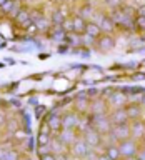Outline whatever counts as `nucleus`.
I'll return each instance as SVG.
<instances>
[{
    "instance_id": "f3484780",
    "label": "nucleus",
    "mask_w": 145,
    "mask_h": 160,
    "mask_svg": "<svg viewBox=\"0 0 145 160\" xmlns=\"http://www.w3.org/2000/svg\"><path fill=\"white\" fill-rule=\"evenodd\" d=\"M123 93H112L110 95V103L115 105V108H120V105L123 103Z\"/></svg>"
},
{
    "instance_id": "7c9ffc66",
    "label": "nucleus",
    "mask_w": 145,
    "mask_h": 160,
    "mask_svg": "<svg viewBox=\"0 0 145 160\" xmlns=\"http://www.w3.org/2000/svg\"><path fill=\"white\" fill-rule=\"evenodd\" d=\"M18 160H30V158H28V157H20Z\"/></svg>"
},
{
    "instance_id": "9d476101",
    "label": "nucleus",
    "mask_w": 145,
    "mask_h": 160,
    "mask_svg": "<svg viewBox=\"0 0 145 160\" xmlns=\"http://www.w3.org/2000/svg\"><path fill=\"white\" fill-rule=\"evenodd\" d=\"M77 125H78V120H77V115L75 113H67L62 118V128H73Z\"/></svg>"
},
{
    "instance_id": "2eb2a0df",
    "label": "nucleus",
    "mask_w": 145,
    "mask_h": 160,
    "mask_svg": "<svg viewBox=\"0 0 145 160\" xmlns=\"http://www.w3.org/2000/svg\"><path fill=\"white\" fill-rule=\"evenodd\" d=\"M85 33L88 35V37H98L100 35V28L97 23H87V27H85Z\"/></svg>"
},
{
    "instance_id": "ddd939ff",
    "label": "nucleus",
    "mask_w": 145,
    "mask_h": 160,
    "mask_svg": "<svg viewBox=\"0 0 145 160\" xmlns=\"http://www.w3.org/2000/svg\"><path fill=\"white\" fill-rule=\"evenodd\" d=\"M105 155L110 158V160H118L122 155H120V150H118V145H108L105 148Z\"/></svg>"
},
{
    "instance_id": "b1692460",
    "label": "nucleus",
    "mask_w": 145,
    "mask_h": 160,
    "mask_svg": "<svg viewBox=\"0 0 145 160\" xmlns=\"http://www.w3.org/2000/svg\"><path fill=\"white\" fill-rule=\"evenodd\" d=\"M63 30L65 32H73V23L72 22H63Z\"/></svg>"
},
{
    "instance_id": "a878e982",
    "label": "nucleus",
    "mask_w": 145,
    "mask_h": 160,
    "mask_svg": "<svg viewBox=\"0 0 145 160\" xmlns=\"http://www.w3.org/2000/svg\"><path fill=\"white\" fill-rule=\"evenodd\" d=\"M137 13H138V17H145V5H140Z\"/></svg>"
},
{
    "instance_id": "cd10ccee",
    "label": "nucleus",
    "mask_w": 145,
    "mask_h": 160,
    "mask_svg": "<svg viewBox=\"0 0 145 160\" xmlns=\"http://www.w3.org/2000/svg\"><path fill=\"white\" fill-rule=\"evenodd\" d=\"M97 160H110V158L105 153H102V155H98V157H97Z\"/></svg>"
},
{
    "instance_id": "5701e85b",
    "label": "nucleus",
    "mask_w": 145,
    "mask_h": 160,
    "mask_svg": "<svg viewBox=\"0 0 145 160\" xmlns=\"http://www.w3.org/2000/svg\"><path fill=\"white\" fill-rule=\"evenodd\" d=\"M135 25H137L140 30H145V17H137V20H135Z\"/></svg>"
},
{
    "instance_id": "f03ea898",
    "label": "nucleus",
    "mask_w": 145,
    "mask_h": 160,
    "mask_svg": "<svg viewBox=\"0 0 145 160\" xmlns=\"http://www.w3.org/2000/svg\"><path fill=\"white\" fill-rule=\"evenodd\" d=\"M93 128L98 133H105L110 130V118L105 113H95L93 115Z\"/></svg>"
},
{
    "instance_id": "dca6fc26",
    "label": "nucleus",
    "mask_w": 145,
    "mask_h": 160,
    "mask_svg": "<svg viewBox=\"0 0 145 160\" xmlns=\"http://www.w3.org/2000/svg\"><path fill=\"white\" fill-rule=\"evenodd\" d=\"M125 112H127V117H128V120H130V118L137 120V118L140 117V108L137 107V105H130V107L125 108Z\"/></svg>"
},
{
    "instance_id": "a211bd4d",
    "label": "nucleus",
    "mask_w": 145,
    "mask_h": 160,
    "mask_svg": "<svg viewBox=\"0 0 145 160\" xmlns=\"http://www.w3.org/2000/svg\"><path fill=\"white\" fill-rule=\"evenodd\" d=\"M15 20H17L18 23H23V25H27L28 23V20H30V15L27 13V12H18L17 15H15Z\"/></svg>"
},
{
    "instance_id": "1a4fd4ad",
    "label": "nucleus",
    "mask_w": 145,
    "mask_h": 160,
    "mask_svg": "<svg viewBox=\"0 0 145 160\" xmlns=\"http://www.w3.org/2000/svg\"><path fill=\"white\" fill-rule=\"evenodd\" d=\"M130 135H133V137H143L145 135V123L140 122V120H133L132 127H130Z\"/></svg>"
},
{
    "instance_id": "7ed1b4c3",
    "label": "nucleus",
    "mask_w": 145,
    "mask_h": 160,
    "mask_svg": "<svg viewBox=\"0 0 145 160\" xmlns=\"http://www.w3.org/2000/svg\"><path fill=\"white\" fill-rule=\"evenodd\" d=\"M83 140L87 142L88 147L92 148V147H98L100 142H102V137H100V133L93 127H87L83 130Z\"/></svg>"
},
{
    "instance_id": "f257e3e1",
    "label": "nucleus",
    "mask_w": 145,
    "mask_h": 160,
    "mask_svg": "<svg viewBox=\"0 0 145 160\" xmlns=\"http://www.w3.org/2000/svg\"><path fill=\"white\" fill-rule=\"evenodd\" d=\"M118 150H120V155L122 157H135L138 153V147H137V142L132 138H125L118 143Z\"/></svg>"
},
{
    "instance_id": "9b49d317",
    "label": "nucleus",
    "mask_w": 145,
    "mask_h": 160,
    "mask_svg": "<svg viewBox=\"0 0 145 160\" xmlns=\"http://www.w3.org/2000/svg\"><path fill=\"white\" fill-rule=\"evenodd\" d=\"M98 25V28H100V32H112L113 27H115V22L112 18H107V17H103V18H100V22L97 23Z\"/></svg>"
},
{
    "instance_id": "20e7f679",
    "label": "nucleus",
    "mask_w": 145,
    "mask_h": 160,
    "mask_svg": "<svg viewBox=\"0 0 145 160\" xmlns=\"http://www.w3.org/2000/svg\"><path fill=\"white\" fill-rule=\"evenodd\" d=\"M110 133H112V138L117 140V142H122L125 138H130V127L127 123H122V125H113L110 128Z\"/></svg>"
},
{
    "instance_id": "f8f14e48",
    "label": "nucleus",
    "mask_w": 145,
    "mask_h": 160,
    "mask_svg": "<svg viewBox=\"0 0 145 160\" xmlns=\"http://www.w3.org/2000/svg\"><path fill=\"white\" fill-rule=\"evenodd\" d=\"M73 23V32L75 33H85V27H87V23H85L83 17H75L72 20Z\"/></svg>"
},
{
    "instance_id": "c756f323",
    "label": "nucleus",
    "mask_w": 145,
    "mask_h": 160,
    "mask_svg": "<svg viewBox=\"0 0 145 160\" xmlns=\"http://www.w3.org/2000/svg\"><path fill=\"white\" fill-rule=\"evenodd\" d=\"M123 160H137V158H133V157H125Z\"/></svg>"
},
{
    "instance_id": "4468645a",
    "label": "nucleus",
    "mask_w": 145,
    "mask_h": 160,
    "mask_svg": "<svg viewBox=\"0 0 145 160\" xmlns=\"http://www.w3.org/2000/svg\"><path fill=\"white\" fill-rule=\"evenodd\" d=\"M48 143H50V133H48V127H45L38 133V147H45Z\"/></svg>"
},
{
    "instance_id": "bb28decb",
    "label": "nucleus",
    "mask_w": 145,
    "mask_h": 160,
    "mask_svg": "<svg viewBox=\"0 0 145 160\" xmlns=\"http://www.w3.org/2000/svg\"><path fill=\"white\" fill-rule=\"evenodd\" d=\"M43 113H45V107H38L37 108V115H38V117H42Z\"/></svg>"
},
{
    "instance_id": "6ab92c4d",
    "label": "nucleus",
    "mask_w": 145,
    "mask_h": 160,
    "mask_svg": "<svg viewBox=\"0 0 145 160\" xmlns=\"http://www.w3.org/2000/svg\"><path fill=\"white\" fill-rule=\"evenodd\" d=\"M113 47V38L112 37H103L100 40V48L102 50H107V48H112Z\"/></svg>"
},
{
    "instance_id": "393cba45",
    "label": "nucleus",
    "mask_w": 145,
    "mask_h": 160,
    "mask_svg": "<svg viewBox=\"0 0 145 160\" xmlns=\"http://www.w3.org/2000/svg\"><path fill=\"white\" fill-rule=\"evenodd\" d=\"M137 157V160H145V148L143 150H138V153L135 155Z\"/></svg>"
},
{
    "instance_id": "aec40b11",
    "label": "nucleus",
    "mask_w": 145,
    "mask_h": 160,
    "mask_svg": "<svg viewBox=\"0 0 145 160\" xmlns=\"http://www.w3.org/2000/svg\"><path fill=\"white\" fill-rule=\"evenodd\" d=\"M18 158H20V155L15 152V150H7L2 160H18Z\"/></svg>"
},
{
    "instance_id": "412c9836",
    "label": "nucleus",
    "mask_w": 145,
    "mask_h": 160,
    "mask_svg": "<svg viewBox=\"0 0 145 160\" xmlns=\"http://www.w3.org/2000/svg\"><path fill=\"white\" fill-rule=\"evenodd\" d=\"M52 20H53V23H63V13L62 12H53Z\"/></svg>"
},
{
    "instance_id": "c85d7f7f",
    "label": "nucleus",
    "mask_w": 145,
    "mask_h": 160,
    "mask_svg": "<svg viewBox=\"0 0 145 160\" xmlns=\"http://www.w3.org/2000/svg\"><path fill=\"white\" fill-rule=\"evenodd\" d=\"M8 148H0V160L3 158V155H5V152H7Z\"/></svg>"
},
{
    "instance_id": "2f4dec72",
    "label": "nucleus",
    "mask_w": 145,
    "mask_h": 160,
    "mask_svg": "<svg viewBox=\"0 0 145 160\" xmlns=\"http://www.w3.org/2000/svg\"><path fill=\"white\" fill-rule=\"evenodd\" d=\"M142 102H143V103H145V95H143V98H142Z\"/></svg>"
},
{
    "instance_id": "4be33fe9",
    "label": "nucleus",
    "mask_w": 145,
    "mask_h": 160,
    "mask_svg": "<svg viewBox=\"0 0 145 160\" xmlns=\"http://www.w3.org/2000/svg\"><path fill=\"white\" fill-rule=\"evenodd\" d=\"M40 160H57V155L52 153V152H47V153L40 155Z\"/></svg>"
},
{
    "instance_id": "0eeeda50",
    "label": "nucleus",
    "mask_w": 145,
    "mask_h": 160,
    "mask_svg": "<svg viewBox=\"0 0 145 160\" xmlns=\"http://www.w3.org/2000/svg\"><path fill=\"white\" fill-rule=\"evenodd\" d=\"M110 123H113V125H122V123H127V112H125V108H115V112L110 115Z\"/></svg>"
},
{
    "instance_id": "423d86ee",
    "label": "nucleus",
    "mask_w": 145,
    "mask_h": 160,
    "mask_svg": "<svg viewBox=\"0 0 145 160\" xmlns=\"http://www.w3.org/2000/svg\"><path fill=\"white\" fill-rule=\"evenodd\" d=\"M57 138L62 145H72L77 140V135L73 133V128H63L62 133H58Z\"/></svg>"
},
{
    "instance_id": "6e6552de",
    "label": "nucleus",
    "mask_w": 145,
    "mask_h": 160,
    "mask_svg": "<svg viewBox=\"0 0 145 160\" xmlns=\"http://www.w3.org/2000/svg\"><path fill=\"white\" fill-rule=\"evenodd\" d=\"M47 127H48V130L58 132V130L62 128V118H60L57 113H50L47 117Z\"/></svg>"
},
{
    "instance_id": "39448f33",
    "label": "nucleus",
    "mask_w": 145,
    "mask_h": 160,
    "mask_svg": "<svg viewBox=\"0 0 145 160\" xmlns=\"http://www.w3.org/2000/svg\"><path fill=\"white\" fill-rule=\"evenodd\" d=\"M88 150H90V147L87 145V142H85L83 138H77V140L72 143V152L77 155V157H82V158H83L85 153H87Z\"/></svg>"
}]
</instances>
